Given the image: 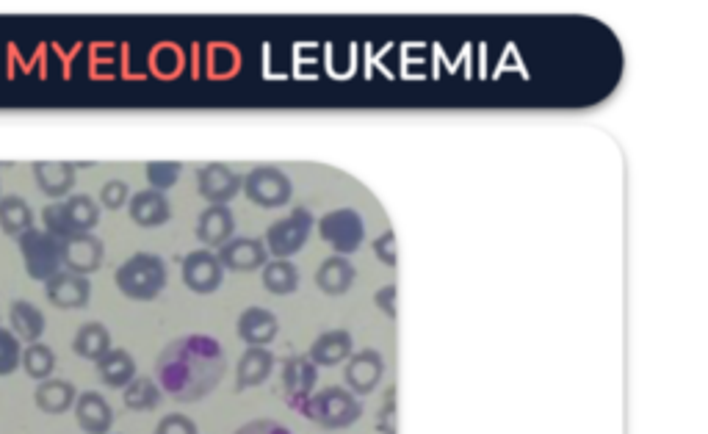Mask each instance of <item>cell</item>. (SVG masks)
<instances>
[{
  "mask_svg": "<svg viewBox=\"0 0 708 434\" xmlns=\"http://www.w3.org/2000/svg\"><path fill=\"white\" fill-rule=\"evenodd\" d=\"M227 360L211 335H186L166 346L155 360V382L175 401L205 399L225 376Z\"/></svg>",
  "mask_w": 708,
  "mask_h": 434,
  "instance_id": "cell-1",
  "label": "cell"
},
{
  "mask_svg": "<svg viewBox=\"0 0 708 434\" xmlns=\"http://www.w3.org/2000/svg\"><path fill=\"white\" fill-rule=\"evenodd\" d=\"M166 280V263L153 252H136L130 255L114 274L119 294L130 299V302H153L164 294Z\"/></svg>",
  "mask_w": 708,
  "mask_h": 434,
  "instance_id": "cell-2",
  "label": "cell"
},
{
  "mask_svg": "<svg viewBox=\"0 0 708 434\" xmlns=\"http://www.w3.org/2000/svg\"><path fill=\"white\" fill-rule=\"evenodd\" d=\"M45 230L56 238L75 233H92L100 222V205L86 194H70L67 200L53 202L42 211Z\"/></svg>",
  "mask_w": 708,
  "mask_h": 434,
  "instance_id": "cell-3",
  "label": "cell"
},
{
  "mask_svg": "<svg viewBox=\"0 0 708 434\" xmlns=\"http://www.w3.org/2000/svg\"><path fill=\"white\" fill-rule=\"evenodd\" d=\"M20 247V258L28 271L31 280L48 282L53 274L61 271V244L56 235H50L48 230H36L31 227L28 233L17 238Z\"/></svg>",
  "mask_w": 708,
  "mask_h": 434,
  "instance_id": "cell-4",
  "label": "cell"
},
{
  "mask_svg": "<svg viewBox=\"0 0 708 434\" xmlns=\"http://www.w3.org/2000/svg\"><path fill=\"white\" fill-rule=\"evenodd\" d=\"M310 421L321 423L324 429H346L360 418V404L352 393L341 388H327L302 407Z\"/></svg>",
  "mask_w": 708,
  "mask_h": 434,
  "instance_id": "cell-5",
  "label": "cell"
},
{
  "mask_svg": "<svg viewBox=\"0 0 708 434\" xmlns=\"http://www.w3.org/2000/svg\"><path fill=\"white\" fill-rule=\"evenodd\" d=\"M241 191L247 194V200L252 205L272 211V208H283L285 202L291 200L294 186H291V180H288L283 169H277V166H255L244 177V188Z\"/></svg>",
  "mask_w": 708,
  "mask_h": 434,
  "instance_id": "cell-6",
  "label": "cell"
},
{
  "mask_svg": "<svg viewBox=\"0 0 708 434\" xmlns=\"http://www.w3.org/2000/svg\"><path fill=\"white\" fill-rule=\"evenodd\" d=\"M313 230V216L305 208H296L294 213H288L285 219L274 222L266 230V249L274 260H288L291 255H296L299 249L305 247L307 238Z\"/></svg>",
  "mask_w": 708,
  "mask_h": 434,
  "instance_id": "cell-7",
  "label": "cell"
},
{
  "mask_svg": "<svg viewBox=\"0 0 708 434\" xmlns=\"http://www.w3.org/2000/svg\"><path fill=\"white\" fill-rule=\"evenodd\" d=\"M61 244V269L75 271V274H95L103 266L106 258V247L103 241L92 233H75L59 238Z\"/></svg>",
  "mask_w": 708,
  "mask_h": 434,
  "instance_id": "cell-8",
  "label": "cell"
},
{
  "mask_svg": "<svg viewBox=\"0 0 708 434\" xmlns=\"http://www.w3.org/2000/svg\"><path fill=\"white\" fill-rule=\"evenodd\" d=\"M180 274H183L186 288L200 296H208L213 294V291H219L222 282H225V266L219 263V258H216L213 249H197V252H189V255L183 258Z\"/></svg>",
  "mask_w": 708,
  "mask_h": 434,
  "instance_id": "cell-9",
  "label": "cell"
},
{
  "mask_svg": "<svg viewBox=\"0 0 708 434\" xmlns=\"http://www.w3.org/2000/svg\"><path fill=\"white\" fill-rule=\"evenodd\" d=\"M45 296L50 305L59 310H83L92 302V280L75 271L61 269L45 282Z\"/></svg>",
  "mask_w": 708,
  "mask_h": 434,
  "instance_id": "cell-10",
  "label": "cell"
},
{
  "mask_svg": "<svg viewBox=\"0 0 708 434\" xmlns=\"http://www.w3.org/2000/svg\"><path fill=\"white\" fill-rule=\"evenodd\" d=\"M321 238L330 244L338 255H352L363 241V219L354 211H332L319 224Z\"/></svg>",
  "mask_w": 708,
  "mask_h": 434,
  "instance_id": "cell-11",
  "label": "cell"
},
{
  "mask_svg": "<svg viewBox=\"0 0 708 434\" xmlns=\"http://www.w3.org/2000/svg\"><path fill=\"white\" fill-rule=\"evenodd\" d=\"M244 188V177L236 175L227 164H208L197 172V191L202 200L211 205H227L238 197V191Z\"/></svg>",
  "mask_w": 708,
  "mask_h": 434,
  "instance_id": "cell-12",
  "label": "cell"
},
{
  "mask_svg": "<svg viewBox=\"0 0 708 434\" xmlns=\"http://www.w3.org/2000/svg\"><path fill=\"white\" fill-rule=\"evenodd\" d=\"M219 263L230 271H255L269 263V249L260 238H230L225 247L216 252Z\"/></svg>",
  "mask_w": 708,
  "mask_h": 434,
  "instance_id": "cell-13",
  "label": "cell"
},
{
  "mask_svg": "<svg viewBox=\"0 0 708 434\" xmlns=\"http://www.w3.org/2000/svg\"><path fill=\"white\" fill-rule=\"evenodd\" d=\"M75 421L81 426L83 434H111L114 426V410L95 390H86L75 399Z\"/></svg>",
  "mask_w": 708,
  "mask_h": 434,
  "instance_id": "cell-14",
  "label": "cell"
},
{
  "mask_svg": "<svg viewBox=\"0 0 708 434\" xmlns=\"http://www.w3.org/2000/svg\"><path fill=\"white\" fill-rule=\"evenodd\" d=\"M128 216L133 224L153 230V227H161V224L172 219V205L166 200V194L147 188V191H136V194L130 197Z\"/></svg>",
  "mask_w": 708,
  "mask_h": 434,
  "instance_id": "cell-15",
  "label": "cell"
},
{
  "mask_svg": "<svg viewBox=\"0 0 708 434\" xmlns=\"http://www.w3.org/2000/svg\"><path fill=\"white\" fill-rule=\"evenodd\" d=\"M236 233V219L227 205H208L197 219V238L205 249H222Z\"/></svg>",
  "mask_w": 708,
  "mask_h": 434,
  "instance_id": "cell-16",
  "label": "cell"
},
{
  "mask_svg": "<svg viewBox=\"0 0 708 434\" xmlns=\"http://www.w3.org/2000/svg\"><path fill=\"white\" fill-rule=\"evenodd\" d=\"M36 188L50 200H67L75 188V166L64 161H34Z\"/></svg>",
  "mask_w": 708,
  "mask_h": 434,
  "instance_id": "cell-17",
  "label": "cell"
},
{
  "mask_svg": "<svg viewBox=\"0 0 708 434\" xmlns=\"http://www.w3.org/2000/svg\"><path fill=\"white\" fill-rule=\"evenodd\" d=\"M238 338L247 346H269L280 332V321L266 307H247L238 316Z\"/></svg>",
  "mask_w": 708,
  "mask_h": 434,
  "instance_id": "cell-18",
  "label": "cell"
},
{
  "mask_svg": "<svg viewBox=\"0 0 708 434\" xmlns=\"http://www.w3.org/2000/svg\"><path fill=\"white\" fill-rule=\"evenodd\" d=\"M316 379H319V371H316V365L310 363L307 357L285 360L283 388L285 396H288V401L294 407H305L307 399H310V390L316 388Z\"/></svg>",
  "mask_w": 708,
  "mask_h": 434,
  "instance_id": "cell-19",
  "label": "cell"
},
{
  "mask_svg": "<svg viewBox=\"0 0 708 434\" xmlns=\"http://www.w3.org/2000/svg\"><path fill=\"white\" fill-rule=\"evenodd\" d=\"M9 329L20 338V343H36L45 338V329H48V318L45 313L28 302V299H14L9 307Z\"/></svg>",
  "mask_w": 708,
  "mask_h": 434,
  "instance_id": "cell-20",
  "label": "cell"
},
{
  "mask_svg": "<svg viewBox=\"0 0 708 434\" xmlns=\"http://www.w3.org/2000/svg\"><path fill=\"white\" fill-rule=\"evenodd\" d=\"M274 368V354L266 346H249L247 352L241 354L236 368V390L244 393L249 388H258L263 385Z\"/></svg>",
  "mask_w": 708,
  "mask_h": 434,
  "instance_id": "cell-21",
  "label": "cell"
},
{
  "mask_svg": "<svg viewBox=\"0 0 708 434\" xmlns=\"http://www.w3.org/2000/svg\"><path fill=\"white\" fill-rule=\"evenodd\" d=\"M75 399H78V390L67 379H53L50 376L45 382H39L34 390L36 410L45 412V415H64V412L75 407Z\"/></svg>",
  "mask_w": 708,
  "mask_h": 434,
  "instance_id": "cell-22",
  "label": "cell"
},
{
  "mask_svg": "<svg viewBox=\"0 0 708 434\" xmlns=\"http://www.w3.org/2000/svg\"><path fill=\"white\" fill-rule=\"evenodd\" d=\"M385 371V360L379 352H360L352 357V363L346 365V385L354 393H371L377 388L379 379Z\"/></svg>",
  "mask_w": 708,
  "mask_h": 434,
  "instance_id": "cell-23",
  "label": "cell"
},
{
  "mask_svg": "<svg viewBox=\"0 0 708 434\" xmlns=\"http://www.w3.org/2000/svg\"><path fill=\"white\" fill-rule=\"evenodd\" d=\"M111 349H114L111 332H108L106 324H100V321L83 324V327L75 332V338H72V352L78 354L81 360H89V363L103 360Z\"/></svg>",
  "mask_w": 708,
  "mask_h": 434,
  "instance_id": "cell-24",
  "label": "cell"
},
{
  "mask_svg": "<svg viewBox=\"0 0 708 434\" xmlns=\"http://www.w3.org/2000/svg\"><path fill=\"white\" fill-rule=\"evenodd\" d=\"M97 374L106 388L125 390L136 379V360L125 349H111L103 360H97Z\"/></svg>",
  "mask_w": 708,
  "mask_h": 434,
  "instance_id": "cell-25",
  "label": "cell"
},
{
  "mask_svg": "<svg viewBox=\"0 0 708 434\" xmlns=\"http://www.w3.org/2000/svg\"><path fill=\"white\" fill-rule=\"evenodd\" d=\"M352 354V335L343 329L324 332L316 343L310 346V363L313 365H338Z\"/></svg>",
  "mask_w": 708,
  "mask_h": 434,
  "instance_id": "cell-26",
  "label": "cell"
},
{
  "mask_svg": "<svg viewBox=\"0 0 708 434\" xmlns=\"http://www.w3.org/2000/svg\"><path fill=\"white\" fill-rule=\"evenodd\" d=\"M34 227V211L31 205L17 197V194H6L0 197V230L12 238H20L23 233H28Z\"/></svg>",
  "mask_w": 708,
  "mask_h": 434,
  "instance_id": "cell-27",
  "label": "cell"
},
{
  "mask_svg": "<svg viewBox=\"0 0 708 434\" xmlns=\"http://www.w3.org/2000/svg\"><path fill=\"white\" fill-rule=\"evenodd\" d=\"M316 282L324 294L341 296L352 288L354 269L346 258H330L321 263V269L316 271Z\"/></svg>",
  "mask_w": 708,
  "mask_h": 434,
  "instance_id": "cell-28",
  "label": "cell"
},
{
  "mask_svg": "<svg viewBox=\"0 0 708 434\" xmlns=\"http://www.w3.org/2000/svg\"><path fill=\"white\" fill-rule=\"evenodd\" d=\"M164 390L158 388V382L150 376H136L128 388L122 390V401L130 412H150L161 404Z\"/></svg>",
  "mask_w": 708,
  "mask_h": 434,
  "instance_id": "cell-29",
  "label": "cell"
},
{
  "mask_svg": "<svg viewBox=\"0 0 708 434\" xmlns=\"http://www.w3.org/2000/svg\"><path fill=\"white\" fill-rule=\"evenodd\" d=\"M263 288L274 296H288L299 288V269L291 260H272L263 266Z\"/></svg>",
  "mask_w": 708,
  "mask_h": 434,
  "instance_id": "cell-30",
  "label": "cell"
},
{
  "mask_svg": "<svg viewBox=\"0 0 708 434\" xmlns=\"http://www.w3.org/2000/svg\"><path fill=\"white\" fill-rule=\"evenodd\" d=\"M23 371L31 376L34 382H45V379L53 376V371H56V354H53V349H50L48 343L36 341L25 346Z\"/></svg>",
  "mask_w": 708,
  "mask_h": 434,
  "instance_id": "cell-31",
  "label": "cell"
},
{
  "mask_svg": "<svg viewBox=\"0 0 708 434\" xmlns=\"http://www.w3.org/2000/svg\"><path fill=\"white\" fill-rule=\"evenodd\" d=\"M180 172H183V164H177V161H150V164L144 166L147 186L153 188V191H161V194L177 186Z\"/></svg>",
  "mask_w": 708,
  "mask_h": 434,
  "instance_id": "cell-32",
  "label": "cell"
},
{
  "mask_svg": "<svg viewBox=\"0 0 708 434\" xmlns=\"http://www.w3.org/2000/svg\"><path fill=\"white\" fill-rule=\"evenodd\" d=\"M23 365V343L9 327H0V376H12Z\"/></svg>",
  "mask_w": 708,
  "mask_h": 434,
  "instance_id": "cell-33",
  "label": "cell"
},
{
  "mask_svg": "<svg viewBox=\"0 0 708 434\" xmlns=\"http://www.w3.org/2000/svg\"><path fill=\"white\" fill-rule=\"evenodd\" d=\"M128 200H130V186L125 183V180H119V177L106 180L103 188H100V205H103L106 211H119V208L128 205Z\"/></svg>",
  "mask_w": 708,
  "mask_h": 434,
  "instance_id": "cell-34",
  "label": "cell"
},
{
  "mask_svg": "<svg viewBox=\"0 0 708 434\" xmlns=\"http://www.w3.org/2000/svg\"><path fill=\"white\" fill-rule=\"evenodd\" d=\"M155 434H200V432H197V423L191 421L189 415L172 412V415H164V418L158 421Z\"/></svg>",
  "mask_w": 708,
  "mask_h": 434,
  "instance_id": "cell-35",
  "label": "cell"
},
{
  "mask_svg": "<svg viewBox=\"0 0 708 434\" xmlns=\"http://www.w3.org/2000/svg\"><path fill=\"white\" fill-rule=\"evenodd\" d=\"M236 434H291L283 423L277 421H252L247 426H241Z\"/></svg>",
  "mask_w": 708,
  "mask_h": 434,
  "instance_id": "cell-36",
  "label": "cell"
},
{
  "mask_svg": "<svg viewBox=\"0 0 708 434\" xmlns=\"http://www.w3.org/2000/svg\"><path fill=\"white\" fill-rule=\"evenodd\" d=\"M177 50H172V47H161L158 53H155V70L161 72V75H172V72L177 70Z\"/></svg>",
  "mask_w": 708,
  "mask_h": 434,
  "instance_id": "cell-37",
  "label": "cell"
},
{
  "mask_svg": "<svg viewBox=\"0 0 708 434\" xmlns=\"http://www.w3.org/2000/svg\"><path fill=\"white\" fill-rule=\"evenodd\" d=\"M374 252H377V258L382 260V263L393 266V263H396V238H393V233L382 235L377 244H374Z\"/></svg>",
  "mask_w": 708,
  "mask_h": 434,
  "instance_id": "cell-38",
  "label": "cell"
},
{
  "mask_svg": "<svg viewBox=\"0 0 708 434\" xmlns=\"http://www.w3.org/2000/svg\"><path fill=\"white\" fill-rule=\"evenodd\" d=\"M393 299H396V285H390V288H382L377 294V302L382 310H388L390 316H396V307H393Z\"/></svg>",
  "mask_w": 708,
  "mask_h": 434,
  "instance_id": "cell-39",
  "label": "cell"
}]
</instances>
